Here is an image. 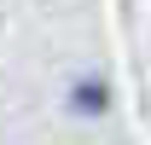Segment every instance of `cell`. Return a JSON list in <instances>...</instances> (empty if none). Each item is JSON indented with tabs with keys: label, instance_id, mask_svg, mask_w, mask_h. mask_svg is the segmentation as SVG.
<instances>
[{
	"label": "cell",
	"instance_id": "1",
	"mask_svg": "<svg viewBox=\"0 0 151 145\" xmlns=\"http://www.w3.org/2000/svg\"><path fill=\"white\" fill-rule=\"evenodd\" d=\"M70 105L81 110V116H105V110H111V87H105V81H81V87L70 93Z\"/></svg>",
	"mask_w": 151,
	"mask_h": 145
}]
</instances>
